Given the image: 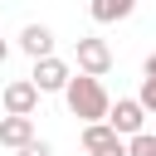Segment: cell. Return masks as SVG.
I'll return each instance as SVG.
<instances>
[{
	"instance_id": "obj_1",
	"label": "cell",
	"mask_w": 156,
	"mask_h": 156,
	"mask_svg": "<svg viewBox=\"0 0 156 156\" xmlns=\"http://www.w3.org/2000/svg\"><path fill=\"white\" fill-rule=\"evenodd\" d=\"M63 102H68V112H73L78 122H107V112H112V98H107L102 78H98V73H83V68L68 78Z\"/></svg>"
},
{
	"instance_id": "obj_2",
	"label": "cell",
	"mask_w": 156,
	"mask_h": 156,
	"mask_svg": "<svg viewBox=\"0 0 156 156\" xmlns=\"http://www.w3.org/2000/svg\"><path fill=\"white\" fill-rule=\"evenodd\" d=\"M39 98H44V93H39L34 78H15V83L0 88V107H5V112H20V117H34Z\"/></svg>"
},
{
	"instance_id": "obj_3",
	"label": "cell",
	"mask_w": 156,
	"mask_h": 156,
	"mask_svg": "<svg viewBox=\"0 0 156 156\" xmlns=\"http://www.w3.org/2000/svg\"><path fill=\"white\" fill-rule=\"evenodd\" d=\"M78 68H83V73L107 78V73H112V49H107V39L83 34V39H78Z\"/></svg>"
},
{
	"instance_id": "obj_4",
	"label": "cell",
	"mask_w": 156,
	"mask_h": 156,
	"mask_svg": "<svg viewBox=\"0 0 156 156\" xmlns=\"http://www.w3.org/2000/svg\"><path fill=\"white\" fill-rule=\"evenodd\" d=\"M146 107H141V98H117L112 102V112H107V122L122 132V136H136V132H146Z\"/></svg>"
},
{
	"instance_id": "obj_5",
	"label": "cell",
	"mask_w": 156,
	"mask_h": 156,
	"mask_svg": "<svg viewBox=\"0 0 156 156\" xmlns=\"http://www.w3.org/2000/svg\"><path fill=\"white\" fill-rule=\"evenodd\" d=\"M29 78L39 83V93H63L68 78H73V68H68L58 54H49V58H34V73H29Z\"/></svg>"
},
{
	"instance_id": "obj_6",
	"label": "cell",
	"mask_w": 156,
	"mask_h": 156,
	"mask_svg": "<svg viewBox=\"0 0 156 156\" xmlns=\"http://www.w3.org/2000/svg\"><path fill=\"white\" fill-rule=\"evenodd\" d=\"M29 141H34V117H20V112H5V117H0V146L20 151V146H29Z\"/></svg>"
},
{
	"instance_id": "obj_7",
	"label": "cell",
	"mask_w": 156,
	"mask_h": 156,
	"mask_svg": "<svg viewBox=\"0 0 156 156\" xmlns=\"http://www.w3.org/2000/svg\"><path fill=\"white\" fill-rule=\"evenodd\" d=\"M20 49H24L29 58H49V54H54V29H49V24H24V29H20Z\"/></svg>"
},
{
	"instance_id": "obj_8",
	"label": "cell",
	"mask_w": 156,
	"mask_h": 156,
	"mask_svg": "<svg viewBox=\"0 0 156 156\" xmlns=\"http://www.w3.org/2000/svg\"><path fill=\"white\" fill-rule=\"evenodd\" d=\"M112 141H122V132H117L112 122H83V151H88V156L107 151Z\"/></svg>"
},
{
	"instance_id": "obj_9",
	"label": "cell",
	"mask_w": 156,
	"mask_h": 156,
	"mask_svg": "<svg viewBox=\"0 0 156 156\" xmlns=\"http://www.w3.org/2000/svg\"><path fill=\"white\" fill-rule=\"evenodd\" d=\"M136 0H88V15L98 24H117V20H132Z\"/></svg>"
},
{
	"instance_id": "obj_10",
	"label": "cell",
	"mask_w": 156,
	"mask_h": 156,
	"mask_svg": "<svg viewBox=\"0 0 156 156\" xmlns=\"http://www.w3.org/2000/svg\"><path fill=\"white\" fill-rule=\"evenodd\" d=\"M141 107L146 112H156V54H146V63H141Z\"/></svg>"
},
{
	"instance_id": "obj_11",
	"label": "cell",
	"mask_w": 156,
	"mask_h": 156,
	"mask_svg": "<svg viewBox=\"0 0 156 156\" xmlns=\"http://www.w3.org/2000/svg\"><path fill=\"white\" fill-rule=\"evenodd\" d=\"M127 151H132V156H156V132H136V136H127Z\"/></svg>"
},
{
	"instance_id": "obj_12",
	"label": "cell",
	"mask_w": 156,
	"mask_h": 156,
	"mask_svg": "<svg viewBox=\"0 0 156 156\" xmlns=\"http://www.w3.org/2000/svg\"><path fill=\"white\" fill-rule=\"evenodd\" d=\"M15 156H54V146H49L44 136H34V141H29V146H20Z\"/></svg>"
},
{
	"instance_id": "obj_13",
	"label": "cell",
	"mask_w": 156,
	"mask_h": 156,
	"mask_svg": "<svg viewBox=\"0 0 156 156\" xmlns=\"http://www.w3.org/2000/svg\"><path fill=\"white\" fill-rule=\"evenodd\" d=\"M98 156H132V151H127V136H122V141H112V146H107V151H98Z\"/></svg>"
},
{
	"instance_id": "obj_14",
	"label": "cell",
	"mask_w": 156,
	"mask_h": 156,
	"mask_svg": "<svg viewBox=\"0 0 156 156\" xmlns=\"http://www.w3.org/2000/svg\"><path fill=\"white\" fill-rule=\"evenodd\" d=\"M5 58H10V44H5V34H0V63H5Z\"/></svg>"
}]
</instances>
